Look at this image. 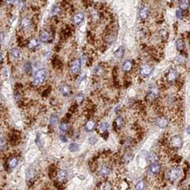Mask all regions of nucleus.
<instances>
[{
	"mask_svg": "<svg viewBox=\"0 0 190 190\" xmlns=\"http://www.w3.org/2000/svg\"><path fill=\"white\" fill-rule=\"evenodd\" d=\"M149 15H150V9H149V7H147L146 5H142V7L140 8V10H139V12H138L139 19L141 20H146L148 19Z\"/></svg>",
	"mask_w": 190,
	"mask_h": 190,
	"instance_id": "10",
	"label": "nucleus"
},
{
	"mask_svg": "<svg viewBox=\"0 0 190 190\" xmlns=\"http://www.w3.org/2000/svg\"><path fill=\"white\" fill-rule=\"evenodd\" d=\"M179 72L178 70L174 69V68H172L168 71L167 75H166V79L169 82H176L179 78Z\"/></svg>",
	"mask_w": 190,
	"mask_h": 190,
	"instance_id": "9",
	"label": "nucleus"
},
{
	"mask_svg": "<svg viewBox=\"0 0 190 190\" xmlns=\"http://www.w3.org/2000/svg\"><path fill=\"white\" fill-rule=\"evenodd\" d=\"M108 127H109V124H108L107 122H102V123H100L99 125H98L97 130H98V132H100V133L102 134V133H104V132H107Z\"/></svg>",
	"mask_w": 190,
	"mask_h": 190,
	"instance_id": "21",
	"label": "nucleus"
},
{
	"mask_svg": "<svg viewBox=\"0 0 190 190\" xmlns=\"http://www.w3.org/2000/svg\"><path fill=\"white\" fill-rule=\"evenodd\" d=\"M32 70H33V68H32V65H31L30 62L25 63V65H24V71H25V73H26V75L31 74Z\"/></svg>",
	"mask_w": 190,
	"mask_h": 190,
	"instance_id": "32",
	"label": "nucleus"
},
{
	"mask_svg": "<svg viewBox=\"0 0 190 190\" xmlns=\"http://www.w3.org/2000/svg\"><path fill=\"white\" fill-rule=\"evenodd\" d=\"M67 178H68V174L66 171L64 170H59L57 174V181L60 182V183H63V182H65L67 180Z\"/></svg>",
	"mask_w": 190,
	"mask_h": 190,
	"instance_id": "13",
	"label": "nucleus"
},
{
	"mask_svg": "<svg viewBox=\"0 0 190 190\" xmlns=\"http://www.w3.org/2000/svg\"><path fill=\"white\" fill-rule=\"evenodd\" d=\"M180 175H181L180 168L178 167H173V168L169 169V171L166 174V177L170 182H175L179 179Z\"/></svg>",
	"mask_w": 190,
	"mask_h": 190,
	"instance_id": "2",
	"label": "nucleus"
},
{
	"mask_svg": "<svg viewBox=\"0 0 190 190\" xmlns=\"http://www.w3.org/2000/svg\"><path fill=\"white\" fill-rule=\"evenodd\" d=\"M60 92L63 96H70L72 93V90H71V86L67 85V84H63L60 87Z\"/></svg>",
	"mask_w": 190,
	"mask_h": 190,
	"instance_id": "14",
	"label": "nucleus"
},
{
	"mask_svg": "<svg viewBox=\"0 0 190 190\" xmlns=\"http://www.w3.org/2000/svg\"><path fill=\"white\" fill-rule=\"evenodd\" d=\"M124 54H125V48H124L123 46H121L120 47H118V49H116V50L115 51V53H114L115 56L116 58H118V59L122 58L123 55H124Z\"/></svg>",
	"mask_w": 190,
	"mask_h": 190,
	"instance_id": "23",
	"label": "nucleus"
},
{
	"mask_svg": "<svg viewBox=\"0 0 190 190\" xmlns=\"http://www.w3.org/2000/svg\"><path fill=\"white\" fill-rule=\"evenodd\" d=\"M70 70L72 74L76 75L78 73L80 72L81 70V61L79 59H76L74 61H72L70 66Z\"/></svg>",
	"mask_w": 190,
	"mask_h": 190,
	"instance_id": "6",
	"label": "nucleus"
},
{
	"mask_svg": "<svg viewBox=\"0 0 190 190\" xmlns=\"http://www.w3.org/2000/svg\"><path fill=\"white\" fill-rule=\"evenodd\" d=\"M60 140H61L62 142H64V143H66V142L68 141L67 138H66L64 135H61V136H60Z\"/></svg>",
	"mask_w": 190,
	"mask_h": 190,
	"instance_id": "39",
	"label": "nucleus"
},
{
	"mask_svg": "<svg viewBox=\"0 0 190 190\" xmlns=\"http://www.w3.org/2000/svg\"><path fill=\"white\" fill-rule=\"evenodd\" d=\"M48 72L46 69H40L36 72L34 76V79H33V83L35 86H39L41 85L47 79Z\"/></svg>",
	"mask_w": 190,
	"mask_h": 190,
	"instance_id": "1",
	"label": "nucleus"
},
{
	"mask_svg": "<svg viewBox=\"0 0 190 190\" xmlns=\"http://www.w3.org/2000/svg\"><path fill=\"white\" fill-rule=\"evenodd\" d=\"M101 190H113V184L110 181H105L101 184Z\"/></svg>",
	"mask_w": 190,
	"mask_h": 190,
	"instance_id": "29",
	"label": "nucleus"
},
{
	"mask_svg": "<svg viewBox=\"0 0 190 190\" xmlns=\"http://www.w3.org/2000/svg\"><path fill=\"white\" fill-rule=\"evenodd\" d=\"M20 24H21V26L23 28H27L31 25V21L28 18H23L20 21Z\"/></svg>",
	"mask_w": 190,
	"mask_h": 190,
	"instance_id": "30",
	"label": "nucleus"
},
{
	"mask_svg": "<svg viewBox=\"0 0 190 190\" xmlns=\"http://www.w3.org/2000/svg\"><path fill=\"white\" fill-rule=\"evenodd\" d=\"M3 61H4V57H3V55H2L0 54V64H1L2 62H3Z\"/></svg>",
	"mask_w": 190,
	"mask_h": 190,
	"instance_id": "42",
	"label": "nucleus"
},
{
	"mask_svg": "<svg viewBox=\"0 0 190 190\" xmlns=\"http://www.w3.org/2000/svg\"><path fill=\"white\" fill-rule=\"evenodd\" d=\"M98 174L100 176L103 177V178H107V176L110 175L111 174V168L108 165H101L100 168H99V170H98Z\"/></svg>",
	"mask_w": 190,
	"mask_h": 190,
	"instance_id": "8",
	"label": "nucleus"
},
{
	"mask_svg": "<svg viewBox=\"0 0 190 190\" xmlns=\"http://www.w3.org/2000/svg\"><path fill=\"white\" fill-rule=\"evenodd\" d=\"M36 171L34 168H28L26 173V179L27 180H32L35 177Z\"/></svg>",
	"mask_w": 190,
	"mask_h": 190,
	"instance_id": "19",
	"label": "nucleus"
},
{
	"mask_svg": "<svg viewBox=\"0 0 190 190\" xmlns=\"http://www.w3.org/2000/svg\"><path fill=\"white\" fill-rule=\"evenodd\" d=\"M155 124L160 129H166L169 125V120L164 116L158 117L155 120Z\"/></svg>",
	"mask_w": 190,
	"mask_h": 190,
	"instance_id": "5",
	"label": "nucleus"
},
{
	"mask_svg": "<svg viewBox=\"0 0 190 190\" xmlns=\"http://www.w3.org/2000/svg\"><path fill=\"white\" fill-rule=\"evenodd\" d=\"M119 189L121 190H128L129 189V184L126 180H122L121 181L120 185H119Z\"/></svg>",
	"mask_w": 190,
	"mask_h": 190,
	"instance_id": "35",
	"label": "nucleus"
},
{
	"mask_svg": "<svg viewBox=\"0 0 190 190\" xmlns=\"http://www.w3.org/2000/svg\"><path fill=\"white\" fill-rule=\"evenodd\" d=\"M115 126H116L117 129H121V126L123 124V119H122V117L121 116H118L116 117V119L115 121Z\"/></svg>",
	"mask_w": 190,
	"mask_h": 190,
	"instance_id": "34",
	"label": "nucleus"
},
{
	"mask_svg": "<svg viewBox=\"0 0 190 190\" xmlns=\"http://www.w3.org/2000/svg\"><path fill=\"white\" fill-rule=\"evenodd\" d=\"M149 172L153 174V175H158L161 172V164L158 161H153L151 162L148 168Z\"/></svg>",
	"mask_w": 190,
	"mask_h": 190,
	"instance_id": "4",
	"label": "nucleus"
},
{
	"mask_svg": "<svg viewBox=\"0 0 190 190\" xmlns=\"http://www.w3.org/2000/svg\"><path fill=\"white\" fill-rule=\"evenodd\" d=\"M88 142H89V144H90V145H96V143L98 142V138H97V137H96V136H92V137H90V138H89Z\"/></svg>",
	"mask_w": 190,
	"mask_h": 190,
	"instance_id": "36",
	"label": "nucleus"
},
{
	"mask_svg": "<svg viewBox=\"0 0 190 190\" xmlns=\"http://www.w3.org/2000/svg\"><path fill=\"white\" fill-rule=\"evenodd\" d=\"M132 159H133V154L131 153H127L124 154V156L122 157V160L125 163H129Z\"/></svg>",
	"mask_w": 190,
	"mask_h": 190,
	"instance_id": "31",
	"label": "nucleus"
},
{
	"mask_svg": "<svg viewBox=\"0 0 190 190\" xmlns=\"http://www.w3.org/2000/svg\"><path fill=\"white\" fill-rule=\"evenodd\" d=\"M186 131H187V133L188 135H190V126H188V127H187V130H186Z\"/></svg>",
	"mask_w": 190,
	"mask_h": 190,
	"instance_id": "41",
	"label": "nucleus"
},
{
	"mask_svg": "<svg viewBox=\"0 0 190 190\" xmlns=\"http://www.w3.org/2000/svg\"><path fill=\"white\" fill-rule=\"evenodd\" d=\"M169 145L174 149H179L183 145V139L179 135H173L169 139Z\"/></svg>",
	"mask_w": 190,
	"mask_h": 190,
	"instance_id": "3",
	"label": "nucleus"
},
{
	"mask_svg": "<svg viewBox=\"0 0 190 190\" xmlns=\"http://www.w3.org/2000/svg\"><path fill=\"white\" fill-rule=\"evenodd\" d=\"M68 148H69V151L71 153H77V152L79 151V145H78V144H77V143H71L69 145Z\"/></svg>",
	"mask_w": 190,
	"mask_h": 190,
	"instance_id": "28",
	"label": "nucleus"
},
{
	"mask_svg": "<svg viewBox=\"0 0 190 190\" xmlns=\"http://www.w3.org/2000/svg\"><path fill=\"white\" fill-rule=\"evenodd\" d=\"M122 67L123 72H125V73L130 72L131 70H132V68H133V61H132L131 60H127V61H125L123 62L122 67Z\"/></svg>",
	"mask_w": 190,
	"mask_h": 190,
	"instance_id": "15",
	"label": "nucleus"
},
{
	"mask_svg": "<svg viewBox=\"0 0 190 190\" xmlns=\"http://www.w3.org/2000/svg\"><path fill=\"white\" fill-rule=\"evenodd\" d=\"M84 15L83 12L79 11V12H77L73 15L72 17V22L74 25H80L81 23L84 21Z\"/></svg>",
	"mask_w": 190,
	"mask_h": 190,
	"instance_id": "12",
	"label": "nucleus"
},
{
	"mask_svg": "<svg viewBox=\"0 0 190 190\" xmlns=\"http://www.w3.org/2000/svg\"><path fill=\"white\" fill-rule=\"evenodd\" d=\"M19 165V159L17 157H11L6 161V167L10 170H13Z\"/></svg>",
	"mask_w": 190,
	"mask_h": 190,
	"instance_id": "11",
	"label": "nucleus"
},
{
	"mask_svg": "<svg viewBox=\"0 0 190 190\" xmlns=\"http://www.w3.org/2000/svg\"><path fill=\"white\" fill-rule=\"evenodd\" d=\"M58 121H59V117L57 115H52L50 117V119H49V123L51 125H56L58 123Z\"/></svg>",
	"mask_w": 190,
	"mask_h": 190,
	"instance_id": "33",
	"label": "nucleus"
},
{
	"mask_svg": "<svg viewBox=\"0 0 190 190\" xmlns=\"http://www.w3.org/2000/svg\"><path fill=\"white\" fill-rule=\"evenodd\" d=\"M4 38H5V34H4V33H1V34H0V43L3 41Z\"/></svg>",
	"mask_w": 190,
	"mask_h": 190,
	"instance_id": "40",
	"label": "nucleus"
},
{
	"mask_svg": "<svg viewBox=\"0 0 190 190\" xmlns=\"http://www.w3.org/2000/svg\"><path fill=\"white\" fill-rule=\"evenodd\" d=\"M146 189H147V183L144 180H138L134 187V190H146Z\"/></svg>",
	"mask_w": 190,
	"mask_h": 190,
	"instance_id": "18",
	"label": "nucleus"
},
{
	"mask_svg": "<svg viewBox=\"0 0 190 190\" xmlns=\"http://www.w3.org/2000/svg\"><path fill=\"white\" fill-rule=\"evenodd\" d=\"M59 130L62 133H63V134L66 133V132L69 131V125H68V123H65V122H63V123H60Z\"/></svg>",
	"mask_w": 190,
	"mask_h": 190,
	"instance_id": "27",
	"label": "nucleus"
},
{
	"mask_svg": "<svg viewBox=\"0 0 190 190\" xmlns=\"http://www.w3.org/2000/svg\"><path fill=\"white\" fill-rule=\"evenodd\" d=\"M39 45H40V40L34 38V39L30 40V41L28 43V47L29 48H36V47L39 46Z\"/></svg>",
	"mask_w": 190,
	"mask_h": 190,
	"instance_id": "26",
	"label": "nucleus"
},
{
	"mask_svg": "<svg viewBox=\"0 0 190 190\" xmlns=\"http://www.w3.org/2000/svg\"><path fill=\"white\" fill-rule=\"evenodd\" d=\"M152 71H153L152 66H151L149 64H144L140 68V76L142 77H148L152 75Z\"/></svg>",
	"mask_w": 190,
	"mask_h": 190,
	"instance_id": "7",
	"label": "nucleus"
},
{
	"mask_svg": "<svg viewBox=\"0 0 190 190\" xmlns=\"http://www.w3.org/2000/svg\"><path fill=\"white\" fill-rule=\"evenodd\" d=\"M11 56L14 60H19L21 57V52L18 48H13L11 50Z\"/></svg>",
	"mask_w": 190,
	"mask_h": 190,
	"instance_id": "25",
	"label": "nucleus"
},
{
	"mask_svg": "<svg viewBox=\"0 0 190 190\" xmlns=\"http://www.w3.org/2000/svg\"><path fill=\"white\" fill-rule=\"evenodd\" d=\"M159 95V90L156 87H151L148 91V96L152 98V99H156Z\"/></svg>",
	"mask_w": 190,
	"mask_h": 190,
	"instance_id": "16",
	"label": "nucleus"
},
{
	"mask_svg": "<svg viewBox=\"0 0 190 190\" xmlns=\"http://www.w3.org/2000/svg\"><path fill=\"white\" fill-rule=\"evenodd\" d=\"M52 14H54V15H57V14H58L60 11H61V9H60L59 6H57V5H54L53 6V9H52Z\"/></svg>",
	"mask_w": 190,
	"mask_h": 190,
	"instance_id": "37",
	"label": "nucleus"
},
{
	"mask_svg": "<svg viewBox=\"0 0 190 190\" xmlns=\"http://www.w3.org/2000/svg\"><path fill=\"white\" fill-rule=\"evenodd\" d=\"M176 17H177V19H181L182 18H183V11H180L179 9L176 11Z\"/></svg>",
	"mask_w": 190,
	"mask_h": 190,
	"instance_id": "38",
	"label": "nucleus"
},
{
	"mask_svg": "<svg viewBox=\"0 0 190 190\" xmlns=\"http://www.w3.org/2000/svg\"><path fill=\"white\" fill-rule=\"evenodd\" d=\"M190 6V2L188 0H184V1H179V10L182 11H187Z\"/></svg>",
	"mask_w": 190,
	"mask_h": 190,
	"instance_id": "20",
	"label": "nucleus"
},
{
	"mask_svg": "<svg viewBox=\"0 0 190 190\" xmlns=\"http://www.w3.org/2000/svg\"><path fill=\"white\" fill-rule=\"evenodd\" d=\"M181 190H183V189H181Z\"/></svg>",
	"mask_w": 190,
	"mask_h": 190,
	"instance_id": "43",
	"label": "nucleus"
},
{
	"mask_svg": "<svg viewBox=\"0 0 190 190\" xmlns=\"http://www.w3.org/2000/svg\"><path fill=\"white\" fill-rule=\"evenodd\" d=\"M95 126H96V123H95L94 120H92V119L88 120L84 124V130L87 132H91L94 130Z\"/></svg>",
	"mask_w": 190,
	"mask_h": 190,
	"instance_id": "17",
	"label": "nucleus"
},
{
	"mask_svg": "<svg viewBox=\"0 0 190 190\" xmlns=\"http://www.w3.org/2000/svg\"><path fill=\"white\" fill-rule=\"evenodd\" d=\"M175 46L179 52H182L185 49V42L182 39H178L175 42Z\"/></svg>",
	"mask_w": 190,
	"mask_h": 190,
	"instance_id": "24",
	"label": "nucleus"
},
{
	"mask_svg": "<svg viewBox=\"0 0 190 190\" xmlns=\"http://www.w3.org/2000/svg\"><path fill=\"white\" fill-rule=\"evenodd\" d=\"M50 39H51L50 34H49V33L46 32V31L41 32V34H40V40H41V42H45V43L48 42L50 40Z\"/></svg>",
	"mask_w": 190,
	"mask_h": 190,
	"instance_id": "22",
	"label": "nucleus"
}]
</instances>
